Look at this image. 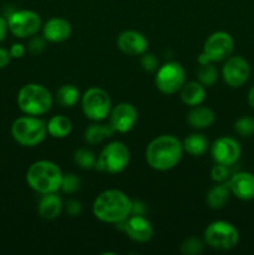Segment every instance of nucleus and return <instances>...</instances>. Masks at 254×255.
Listing matches in <instances>:
<instances>
[{
    "label": "nucleus",
    "mask_w": 254,
    "mask_h": 255,
    "mask_svg": "<svg viewBox=\"0 0 254 255\" xmlns=\"http://www.w3.org/2000/svg\"><path fill=\"white\" fill-rule=\"evenodd\" d=\"M183 146L173 134H161L152 139L147 146L144 157L154 171L166 172L178 166L183 156Z\"/></svg>",
    "instance_id": "1"
},
{
    "label": "nucleus",
    "mask_w": 254,
    "mask_h": 255,
    "mask_svg": "<svg viewBox=\"0 0 254 255\" xmlns=\"http://www.w3.org/2000/svg\"><path fill=\"white\" fill-rule=\"evenodd\" d=\"M132 199L120 189H106L95 198L92 213L104 223L119 224L131 216Z\"/></svg>",
    "instance_id": "2"
},
{
    "label": "nucleus",
    "mask_w": 254,
    "mask_h": 255,
    "mask_svg": "<svg viewBox=\"0 0 254 255\" xmlns=\"http://www.w3.org/2000/svg\"><path fill=\"white\" fill-rule=\"evenodd\" d=\"M64 173L55 162L40 159L34 162L26 171V183L39 194L59 192Z\"/></svg>",
    "instance_id": "3"
},
{
    "label": "nucleus",
    "mask_w": 254,
    "mask_h": 255,
    "mask_svg": "<svg viewBox=\"0 0 254 255\" xmlns=\"http://www.w3.org/2000/svg\"><path fill=\"white\" fill-rule=\"evenodd\" d=\"M16 102L22 114L30 116H42L51 110L54 97L45 86L30 82L19 90Z\"/></svg>",
    "instance_id": "4"
},
{
    "label": "nucleus",
    "mask_w": 254,
    "mask_h": 255,
    "mask_svg": "<svg viewBox=\"0 0 254 255\" xmlns=\"http://www.w3.org/2000/svg\"><path fill=\"white\" fill-rule=\"evenodd\" d=\"M11 136L15 142L24 147L39 146L47 136L46 122L39 116L17 117L11 125Z\"/></svg>",
    "instance_id": "5"
},
{
    "label": "nucleus",
    "mask_w": 254,
    "mask_h": 255,
    "mask_svg": "<svg viewBox=\"0 0 254 255\" xmlns=\"http://www.w3.org/2000/svg\"><path fill=\"white\" fill-rule=\"evenodd\" d=\"M129 159H131V153L128 147L124 142H110L97 156L95 168L109 174L121 173L127 168Z\"/></svg>",
    "instance_id": "6"
},
{
    "label": "nucleus",
    "mask_w": 254,
    "mask_h": 255,
    "mask_svg": "<svg viewBox=\"0 0 254 255\" xmlns=\"http://www.w3.org/2000/svg\"><path fill=\"white\" fill-rule=\"evenodd\" d=\"M204 243L216 251H231L238 244L239 232L232 223L214 221L204 229Z\"/></svg>",
    "instance_id": "7"
},
{
    "label": "nucleus",
    "mask_w": 254,
    "mask_h": 255,
    "mask_svg": "<svg viewBox=\"0 0 254 255\" xmlns=\"http://www.w3.org/2000/svg\"><path fill=\"white\" fill-rule=\"evenodd\" d=\"M81 109L86 119L94 122L104 121L112 109L110 95L101 87H90L81 96Z\"/></svg>",
    "instance_id": "8"
},
{
    "label": "nucleus",
    "mask_w": 254,
    "mask_h": 255,
    "mask_svg": "<svg viewBox=\"0 0 254 255\" xmlns=\"http://www.w3.org/2000/svg\"><path fill=\"white\" fill-rule=\"evenodd\" d=\"M184 82H186V71L179 62H166L156 70L154 85L162 94H177Z\"/></svg>",
    "instance_id": "9"
},
{
    "label": "nucleus",
    "mask_w": 254,
    "mask_h": 255,
    "mask_svg": "<svg viewBox=\"0 0 254 255\" xmlns=\"http://www.w3.org/2000/svg\"><path fill=\"white\" fill-rule=\"evenodd\" d=\"M9 31L19 39L35 36L42 27L41 19L37 12L32 10H15L7 17Z\"/></svg>",
    "instance_id": "10"
},
{
    "label": "nucleus",
    "mask_w": 254,
    "mask_h": 255,
    "mask_svg": "<svg viewBox=\"0 0 254 255\" xmlns=\"http://www.w3.org/2000/svg\"><path fill=\"white\" fill-rule=\"evenodd\" d=\"M234 50V40L227 31H216L209 35L203 45V52L212 62L226 61Z\"/></svg>",
    "instance_id": "11"
},
{
    "label": "nucleus",
    "mask_w": 254,
    "mask_h": 255,
    "mask_svg": "<svg viewBox=\"0 0 254 255\" xmlns=\"http://www.w3.org/2000/svg\"><path fill=\"white\" fill-rule=\"evenodd\" d=\"M251 66L249 62L242 56H229L222 67V77L229 87L238 89L243 86L249 79Z\"/></svg>",
    "instance_id": "12"
},
{
    "label": "nucleus",
    "mask_w": 254,
    "mask_h": 255,
    "mask_svg": "<svg viewBox=\"0 0 254 255\" xmlns=\"http://www.w3.org/2000/svg\"><path fill=\"white\" fill-rule=\"evenodd\" d=\"M109 117V124L115 132L127 133L136 126L137 120H138V112H137L136 107L129 102H121L112 107Z\"/></svg>",
    "instance_id": "13"
},
{
    "label": "nucleus",
    "mask_w": 254,
    "mask_h": 255,
    "mask_svg": "<svg viewBox=\"0 0 254 255\" xmlns=\"http://www.w3.org/2000/svg\"><path fill=\"white\" fill-rule=\"evenodd\" d=\"M242 153L241 144L232 137H219L212 143L211 154L216 163L232 166L239 159Z\"/></svg>",
    "instance_id": "14"
},
{
    "label": "nucleus",
    "mask_w": 254,
    "mask_h": 255,
    "mask_svg": "<svg viewBox=\"0 0 254 255\" xmlns=\"http://www.w3.org/2000/svg\"><path fill=\"white\" fill-rule=\"evenodd\" d=\"M121 223H124V231L126 232L128 238L137 243H147L153 237V227L151 222L143 216L131 214Z\"/></svg>",
    "instance_id": "15"
},
{
    "label": "nucleus",
    "mask_w": 254,
    "mask_h": 255,
    "mask_svg": "<svg viewBox=\"0 0 254 255\" xmlns=\"http://www.w3.org/2000/svg\"><path fill=\"white\" fill-rule=\"evenodd\" d=\"M117 47L128 56H141L148 49V40L142 32L126 30L117 36Z\"/></svg>",
    "instance_id": "16"
},
{
    "label": "nucleus",
    "mask_w": 254,
    "mask_h": 255,
    "mask_svg": "<svg viewBox=\"0 0 254 255\" xmlns=\"http://www.w3.org/2000/svg\"><path fill=\"white\" fill-rule=\"evenodd\" d=\"M232 196L241 201L254 199V174L251 172H238L227 181Z\"/></svg>",
    "instance_id": "17"
},
{
    "label": "nucleus",
    "mask_w": 254,
    "mask_h": 255,
    "mask_svg": "<svg viewBox=\"0 0 254 255\" xmlns=\"http://www.w3.org/2000/svg\"><path fill=\"white\" fill-rule=\"evenodd\" d=\"M72 26L64 17L55 16L42 25V36L49 42H62L71 36Z\"/></svg>",
    "instance_id": "18"
},
{
    "label": "nucleus",
    "mask_w": 254,
    "mask_h": 255,
    "mask_svg": "<svg viewBox=\"0 0 254 255\" xmlns=\"http://www.w3.org/2000/svg\"><path fill=\"white\" fill-rule=\"evenodd\" d=\"M62 209H64V203H62V199L60 198L56 192L42 194L39 206H37V212H39L40 217L45 221L56 219L61 214Z\"/></svg>",
    "instance_id": "19"
},
{
    "label": "nucleus",
    "mask_w": 254,
    "mask_h": 255,
    "mask_svg": "<svg viewBox=\"0 0 254 255\" xmlns=\"http://www.w3.org/2000/svg\"><path fill=\"white\" fill-rule=\"evenodd\" d=\"M178 92L181 101L189 107L199 106L207 97L206 87L198 81H186Z\"/></svg>",
    "instance_id": "20"
},
{
    "label": "nucleus",
    "mask_w": 254,
    "mask_h": 255,
    "mask_svg": "<svg viewBox=\"0 0 254 255\" xmlns=\"http://www.w3.org/2000/svg\"><path fill=\"white\" fill-rule=\"evenodd\" d=\"M187 122L194 129H206L216 122V114L207 106H194L187 114Z\"/></svg>",
    "instance_id": "21"
},
{
    "label": "nucleus",
    "mask_w": 254,
    "mask_h": 255,
    "mask_svg": "<svg viewBox=\"0 0 254 255\" xmlns=\"http://www.w3.org/2000/svg\"><path fill=\"white\" fill-rule=\"evenodd\" d=\"M232 193L229 189L228 183L223 182V183H217L216 186L212 187L206 194V202L207 206L212 209H222L223 207L227 206L229 202Z\"/></svg>",
    "instance_id": "22"
},
{
    "label": "nucleus",
    "mask_w": 254,
    "mask_h": 255,
    "mask_svg": "<svg viewBox=\"0 0 254 255\" xmlns=\"http://www.w3.org/2000/svg\"><path fill=\"white\" fill-rule=\"evenodd\" d=\"M46 128L47 134L51 136L52 138H66L72 131V122L67 116L56 115L47 121Z\"/></svg>",
    "instance_id": "23"
},
{
    "label": "nucleus",
    "mask_w": 254,
    "mask_h": 255,
    "mask_svg": "<svg viewBox=\"0 0 254 255\" xmlns=\"http://www.w3.org/2000/svg\"><path fill=\"white\" fill-rule=\"evenodd\" d=\"M182 146H183V151L187 152L189 156L201 157L208 151L209 141L203 133L194 132L182 141Z\"/></svg>",
    "instance_id": "24"
},
{
    "label": "nucleus",
    "mask_w": 254,
    "mask_h": 255,
    "mask_svg": "<svg viewBox=\"0 0 254 255\" xmlns=\"http://www.w3.org/2000/svg\"><path fill=\"white\" fill-rule=\"evenodd\" d=\"M115 133L114 128L109 125H101V124H91L86 127L84 133L85 141L91 146H96V144L102 143L106 138L112 137Z\"/></svg>",
    "instance_id": "25"
},
{
    "label": "nucleus",
    "mask_w": 254,
    "mask_h": 255,
    "mask_svg": "<svg viewBox=\"0 0 254 255\" xmlns=\"http://www.w3.org/2000/svg\"><path fill=\"white\" fill-rule=\"evenodd\" d=\"M55 99L61 107H74L81 100V94L75 85L65 84L59 87Z\"/></svg>",
    "instance_id": "26"
},
{
    "label": "nucleus",
    "mask_w": 254,
    "mask_h": 255,
    "mask_svg": "<svg viewBox=\"0 0 254 255\" xmlns=\"http://www.w3.org/2000/svg\"><path fill=\"white\" fill-rule=\"evenodd\" d=\"M218 80V70L213 62L206 65H199L197 70V81L201 82L204 87H211Z\"/></svg>",
    "instance_id": "27"
},
{
    "label": "nucleus",
    "mask_w": 254,
    "mask_h": 255,
    "mask_svg": "<svg viewBox=\"0 0 254 255\" xmlns=\"http://www.w3.org/2000/svg\"><path fill=\"white\" fill-rule=\"evenodd\" d=\"M74 161L80 168L91 169V168H95V166H96L97 158L91 149L82 147V148H79L75 151Z\"/></svg>",
    "instance_id": "28"
},
{
    "label": "nucleus",
    "mask_w": 254,
    "mask_h": 255,
    "mask_svg": "<svg viewBox=\"0 0 254 255\" xmlns=\"http://www.w3.org/2000/svg\"><path fill=\"white\" fill-rule=\"evenodd\" d=\"M234 131L241 137H252L254 134V117L242 116L234 122Z\"/></svg>",
    "instance_id": "29"
},
{
    "label": "nucleus",
    "mask_w": 254,
    "mask_h": 255,
    "mask_svg": "<svg viewBox=\"0 0 254 255\" xmlns=\"http://www.w3.org/2000/svg\"><path fill=\"white\" fill-rule=\"evenodd\" d=\"M204 243L199 238L189 237L181 244V252L184 255H198L203 252Z\"/></svg>",
    "instance_id": "30"
},
{
    "label": "nucleus",
    "mask_w": 254,
    "mask_h": 255,
    "mask_svg": "<svg viewBox=\"0 0 254 255\" xmlns=\"http://www.w3.org/2000/svg\"><path fill=\"white\" fill-rule=\"evenodd\" d=\"M80 178L74 173H67L62 176V182H61V191L64 193L72 194L75 192H77L80 189Z\"/></svg>",
    "instance_id": "31"
},
{
    "label": "nucleus",
    "mask_w": 254,
    "mask_h": 255,
    "mask_svg": "<svg viewBox=\"0 0 254 255\" xmlns=\"http://www.w3.org/2000/svg\"><path fill=\"white\" fill-rule=\"evenodd\" d=\"M231 177V173H229L228 166H224V164L216 163L211 169V178L213 179L217 183H223V182H227Z\"/></svg>",
    "instance_id": "32"
},
{
    "label": "nucleus",
    "mask_w": 254,
    "mask_h": 255,
    "mask_svg": "<svg viewBox=\"0 0 254 255\" xmlns=\"http://www.w3.org/2000/svg\"><path fill=\"white\" fill-rule=\"evenodd\" d=\"M141 66L144 71L147 72H153L158 69V59L156 57V55L152 54V52H144L141 55Z\"/></svg>",
    "instance_id": "33"
},
{
    "label": "nucleus",
    "mask_w": 254,
    "mask_h": 255,
    "mask_svg": "<svg viewBox=\"0 0 254 255\" xmlns=\"http://www.w3.org/2000/svg\"><path fill=\"white\" fill-rule=\"evenodd\" d=\"M45 47H46V40H45V37L35 36L30 40L27 50H29L32 55H39L44 51Z\"/></svg>",
    "instance_id": "34"
},
{
    "label": "nucleus",
    "mask_w": 254,
    "mask_h": 255,
    "mask_svg": "<svg viewBox=\"0 0 254 255\" xmlns=\"http://www.w3.org/2000/svg\"><path fill=\"white\" fill-rule=\"evenodd\" d=\"M64 207H65V211H66V213L71 217L79 216L82 211L81 202L76 201V199H69Z\"/></svg>",
    "instance_id": "35"
},
{
    "label": "nucleus",
    "mask_w": 254,
    "mask_h": 255,
    "mask_svg": "<svg viewBox=\"0 0 254 255\" xmlns=\"http://www.w3.org/2000/svg\"><path fill=\"white\" fill-rule=\"evenodd\" d=\"M25 52H26V49H25L24 45L20 44V42H15V44H12L9 49V54L10 56H11V59H21L25 55Z\"/></svg>",
    "instance_id": "36"
},
{
    "label": "nucleus",
    "mask_w": 254,
    "mask_h": 255,
    "mask_svg": "<svg viewBox=\"0 0 254 255\" xmlns=\"http://www.w3.org/2000/svg\"><path fill=\"white\" fill-rule=\"evenodd\" d=\"M146 212V207L142 202L139 201H132V209L131 214H136V216H144Z\"/></svg>",
    "instance_id": "37"
},
{
    "label": "nucleus",
    "mask_w": 254,
    "mask_h": 255,
    "mask_svg": "<svg viewBox=\"0 0 254 255\" xmlns=\"http://www.w3.org/2000/svg\"><path fill=\"white\" fill-rule=\"evenodd\" d=\"M10 60H11V56H10L9 51L2 47H0V69H4L9 65Z\"/></svg>",
    "instance_id": "38"
},
{
    "label": "nucleus",
    "mask_w": 254,
    "mask_h": 255,
    "mask_svg": "<svg viewBox=\"0 0 254 255\" xmlns=\"http://www.w3.org/2000/svg\"><path fill=\"white\" fill-rule=\"evenodd\" d=\"M7 31H9V26H7V19L0 16V42L4 41L6 37Z\"/></svg>",
    "instance_id": "39"
},
{
    "label": "nucleus",
    "mask_w": 254,
    "mask_h": 255,
    "mask_svg": "<svg viewBox=\"0 0 254 255\" xmlns=\"http://www.w3.org/2000/svg\"><path fill=\"white\" fill-rule=\"evenodd\" d=\"M197 62H198V65H206V64H209V62H212V61L209 60V57L207 56L203 51H202L201 54H199V56L197 57Z\"/></svg>",
    "instance_id": "40"
},
{
    "label": "nucleus",
    "mask_w": 254,
    "mask_h": 255,
    "mask_svg": "<svg viewBox=\"0 0 254 255\" xmlns=\"http://www.w3.org/2000/svg\"><path fill=\"white\" fill-rule=\"evenodd\" d=\"M247 100H248V105L254 110V86L251 87V90L248 91V96H247Z\"/></svg>",
    "instance_id": "41"
}]
</instances>
